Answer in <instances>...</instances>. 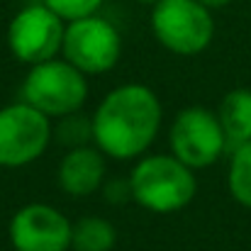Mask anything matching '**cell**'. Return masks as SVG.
I'll return each instance as SVG.
<instances>
[{
	"mask_svg": "<svg viewBox=\"0 0 251 251\" xmlns=\"http://www.w3.org/2000/svg\"><path fill=\"white\" fill-rule=\"evenodd\" d=\"M161 120V100L149 85H117L100 100V105L90 115L93 144L107 159H139L156 142Z\"/></svg>",
	"mask_w": 251,
	"mask_h": 251,
	"instance_id": "6da1fadb",
	"label": "cell"
},
{
	"mask_svg": "<svg viewBox=\"0 0 251 251\" xmlns=\"http://www.w3.org/2000/svg\"><path fill=\"white\" fill-rule=\"evenodd\" d=\"M132 200L154 212L173 215L185 210L198 195V176L173 154H144L129 173Z\"/></svg>",
	"mask_w": 251,
	"mask_h": 251,
	"instance_id": "7a4b0ae2",
	"label": "cell"
},
{
	"mask_svg": "<svg viewBox=\"0 0 251 251\" xmlns=\"http://www.w3.org/2000/svg\"><path fill=\"white\" fill-rule=\"evenodd\" d=\"M20 100L29 102L49 120H61L66 115L81 112L88 100V76L64 56L49 59L44 64L29 66L20 88Z\"/></svg>",
	"mask_w": 251,
	"mask_h": 251,
	"instance_id": "3957f363",
	"label": "cell"
},
{
	"mask_svg": "<svg viewBox=\"0 0 251 251\" xmlns=\"http://www.w3.org/2000/svg\"><path fill=\"white\" fill-rule=\"evenodd\" d=\"M149 22L156 42L178 56H198L215 39L212 10L200 0H156Z\"/></svg>",
	"mask_w": 251,
	"mask_h": 251,
	"instance_id": "277c9868",
	"label": "cell"
},
{
	"mask_svg": "<svg viewBox=\"0 0 251 251\" xmlns=\"http://www.w3.org/2000/svg\"><path fill=\"white\" fill-rule=\"evenodd\" d=\"M168 149L193 171L217 164L225 151H229L225 129L215 110L202 105L183 107L168 127Z\"/></svg>",
	"mask_w": 251,
	"mask_h": 251,
	"instance_id": "5b68a950",
	"label": "cell"
},
{
	"mask_svg": "<svg viewBox=\"0 0 251 251\" xmlns=\"http://www.w3.org/2000/svg\"><path fill=\"white\" fill-rule=\"evenodd\" d=\"M54 139L51 120L29 102L0 107V166L22 168L44 156Z\"/></svg>",
	"mask_w": 251,
	"mask_h": 251,
	"instance_id": "8992f818",
	"label": "cell"
},
{
	"mask_svg": "<svg viewBox=\"0 0 251 251\" xmlns=\"http://www.w3.org/2000/svg\"><path fill=\"white\" fill-rule=\"evenodd\" d=\"M61 56L78 71H83L85 76L107 74L120 64L122 56L120 29L98 12L66 22Z\"/></svg>",
	"mask_w": 251,
	"mask_h": 251,
	"instance_id": "52a82bcc",
	"label": "cell"
},
{
	"mask_svg": "<svg viewBox=\"0 0 251 251\" xmlns=\"http://www.w3.org/2000/svg\"><path fill=\"white\" fill-rule=\"evenodd\" d=\"M64 34L66 22L44 2H34L15 12V17L10 20L7 49L20 64L37 66L61 56Z\"/></svg>",
	"mask_w": 251,
	"mask_h": 251,
	"instance_id": "ba28073f",
	"label": "cell"
},
{
	"mask_svg": "<svg viewBox=\"0 0 251 251\" xmlns=\"http://www.w3.org/2000/svg\"><path fill=\"white\" fill-rule=\"evenodd\" d=\"M74 222L49 202L22 205L7 227L15 251H71Z\"/></svg>",
	"mask_w": 251,
	"mask_h": 251,
	"instance_id": "9c48e42d",
	"label": "cell"
},
{
	"mask_svg": "<svg viewBox=\"0 0 251 251\" xmlns=\"http://www.w3.org/2000/svg\"><path fill=\"white\" fill-rule=\"evenodd\" d=\"M105 159L107 156L95 144L69 149L59 161V171H56V180L61 190L71 198H88L98 193L105 183V171H107Z\"/></svg>",
	"mask_w": 251,
	"mask_h": 251,
	"instance_id": "30bf717a",
	"label": "cell"
},
{
	"mask_svg": "<svg viewBox=\"0 0 251 251\" xmlns=\"http://www.w3.org/2000/svg\"><path fill=\"white\" fill-rule=\"evenodd\" d=\"M215 112L225 129L229 151L239 144L251 142V88H234L225 93Z\"/></svg>",
	"mask_w": 251,
	"mask_h": 251,
	"instance_id": "8fae6325",
	"label": "cell"
},
{
	"mask_svg": "<svg viewBox=\"0 0 251 251\" xmlns=\"http://www.w3.org/2000/svg\"><path fill=\"white\" fill-rule=\"evenodd\" d=\"M117 247V229L107 217L88 215L74 222L71 251H112Z\"/></svg>",
	"mask_w": 251,
	"mask_h": 251,
	"instance_id": "7c38bea8",
	"label": "cell"
},
{
	"mask_svg": "<svg viewBox=\"0 0 251 251\" xmlns=\"http://www.w3.org/2000/svg\"><path fill=\"white\" fill-rule=\"evenodd\" d=\"M227 190L242 207L251 210V142L239 144L229 151Z\"/></svg>",
	"mask_w": 251,
	"mask_h": 251,
	"instance_id": "4fadbf2b",
	"label": "cell"
},
{
	"mask_svg": "<svg viewBox=\"0 0 251 251\" xmlns=\"http://www.w3.org/2000/svg\"><path fill=\"white\" fill-rule=\"evenodd\" d=\"M54 139H59V142L66 144L69 149L83 147L88 142H93V125H90V117H78V112L61 117L59 127L54 129Z\"/></svg>",
	"mask_w": 251,
	"mask_h": 251,
	"instance_id": "5bb4252c",
	"label": "cell"
},
{
	"mask_svg": "<svg viewBox=\"0 0 251 251\" xmlns=\"http://www.w3.org/2000/svg\"><path fill=\"white\" fill-rule=\"evenodd\" d=\"M47 7H51L64 22H74L88 15H95L105 0H42Z\"/></svg>",
	"mask_w": 251,
	"mask_h": 251,
	"instance_id": "9a60e30c",
	"label": "cell"
},
{
	"mask_svg": "<svg viewBox=\"0 0 251 251\" xmlns=\"http://www.w3.org/2000/svg\"><path fill=\"white\" fill-rule=\"evenodd\" d=\"M107 200H112V202H120V200H132V190H129V180H115V183H110L107 185Z\"/></svg>",
	"mask_w": 251,
	"mask_h": 251,
	"instance_id": "2e32d148",
	"label": "cell"
},
{
	"mask_svg": "<svg viewBox=\"0 0 251 251\" xmlns=\"http://www.w3.org/2000/svg\"><path fill=\"white\" fill-rule=\"evenodd\" d=\"M205 7H210V10H222V7H227V5H232L234 0H200Z\"/></svg>",
	"mask_w": 251,
	"mask_h": 251,
	"instance_id": "e0dca14e",
	"label": "cell"
},
{
	"mask_svg": "<svg viewBox=\"0 0 251 251\" xmlns=\"http://www.w3.org/2000/svg\"><path fill=\"white\" fill-rule=\"evenodd\" d=\"M134 2H142V5H154L156 0H134Z\"/></svg>",
	"mask_w": 251,
	"mask_h": 251,
	"instance_id": "ac0fdd59",
	"label": "cell"
},
{
	"mask_svg": "<svg viewBox=\"0 0 251 251\" xmlns=\"http://www.w3.org/2000/svg\"><path fill=\"white\" fill-rule=\"evenodd\" d=\"M249 2H251V0H249Z\"/></svg>",
	"mask_w": 251,
	"mask_h": 251,
	"instance_id": "d6986e66",
	"label": "cell"
}]
</instances>
